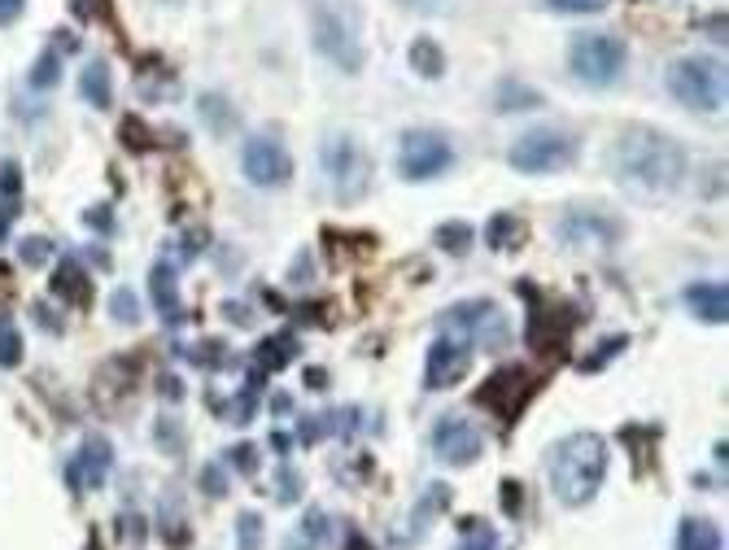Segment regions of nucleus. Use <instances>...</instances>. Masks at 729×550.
Instances as JSON below:
<instances>
[{
  "label": "nucleus",
  "mask_w": 729,
  "mask_h": 550,
  "mask_svg": "<svg viewBox=\"0 0 729 550\" xmlns=\"http://www.w3.org/2000/svg\"><path fill=\"white\" fill-rule=\"evenodd\" d=\"M612 166L638 193H673L690 171V153L681 140L655 127H629L612 149Z\"/></svg>",
  "instance_id": "f257e3e1"
},
{
  "label": "nucleus",
  "mask_w": 729,
  "mask_h": 550,
  "mask_svg": "<svg viewBox=\"0 0 729 550\" xmlns=\"http://www.w3.org/2000/svg\"><path fill=\"white\" fill-rule=\"evenodd\" d=\"M607 441L599 433H568L551 450V489L564 507H585L607 476Z\"/></svg>",
  "instance_id": "f03ea898"
},
{
  "label": "nucleus",
  "mask_w": 729,
  "mask_h": 550,
  "mask_svg": "<svg viewBox=\"0 0 729 550\" xmlns=\"http://www.w3.org/2000/svg\"><path fill=\"white\" fill-rule=\"evenodd\" d=\"M310 5V40H315V53L332 62L345 75H358L363 70V22H358V9L350 0H306Z\"/></svg>",
  "instance_id": "7ed1b4c3"
},
{
  "label": "nucleus",
  "mask_w": 729,
  "mask_h": 550,
  "mask_svg": "<svg viewBox=\"0 0 729 550\" xmlns=\"http://www.w3.org/2000/svg\"><path fill=\"white\" fill-rule=\"evenodd\" d=\"M437 332H446V337L463 341L468 350H503L511 341V324H507V310L498 302H454L446 315L437 319Z\"/></svg>",
  "instance_id": "20e7f679"
},
{
  "label": "nucleus",
  "mask_w": 729,
  "mask_h": 550,
  "mask_svg": "<svg viewBox=\"0 0 729 550\" xmlns=\"http://www.w3.org/2000/svg\"><path fill=\"white\" fill-rule=\"evenodd\" d=\"M625 62H629V44L612 31H581L568 44V70L585 88H612L625 75Z\"/></svg>",
  "instance_id": "39448f33"
},
{
  "label": "nucleus",
  "mask_w": 729,
  "mask_h": 550,
  "mask_svg": "<svg viewBox=\"0 0 729 550\" xmlns=\"http://www.w3.org/2000/svg\"><path fill=\"white\" fill-rule=\"evenodd\" d=\"M668 92H673V101H681L686 110H699V114H712L725 105V66L716 62V57H677L673 66H668Z\"/></svg>",
  "instance_id": "423d86ee"
},
{
  "label": "nucleus",
  "mask_w": 729,
  "mask_h": 550,
  "mask_svg": "<svg viewBox=\"0 0 729 550\" xmlns=\"http://www.w3.org/2000/svg\"><path fill=\"white\" fill-rule=\"evenodd\" d=\"M577 153H581L577 136H568L559 127H533L507 149V162L520 175H551V171H564V166L577 162Z\"/></svg>",
  "instance_id": "0eeeda50"
},
{
  "label": "nucleus",
  "mask_w": 729,
  "mask_h": 550,
  "mask_svg": "<svg viewBox=\"0 0 729 550\" xmlns=\"http://www.w3.org/2000/svg\"><path fill=\"white\" fill-rule=\"evenodd\" d=\"M454 166V145L450 136L441 131H428V127H415L402 136L398 145V175L411 179V184H428V179L446 175Z\"/></svg>",
  "instance_id": "6e6552de"
},
{
  "label": "nucleus",
  "mask_w": 729,
  "mask_h": 550,
  "mask_svg": "<svg viewBox=\"0 0 729 550\" xmlns=\"http://www.w3.org/2000/svg\"><path fill=\"white\" fill-rule=\"evenodd\" d=\"M319 162H324V175L332 179V188H337V197L354 201L367 193V179H372V166H367V153L363 145H358L354 136H345V131H337V136L324 140V149H319Z\"/></svg>",
  "instance_id": "1a4fd4ad"
},
{
  "label": "nucleus",
  "mask_w": 729,
  "mask_h": 550,
  "mask_svg": "<svg viewBox=\"0 0 729 550\" xmlns=\"http://www.w3.org/2000/svg\"><path fill=\"white\" fill-rule=\"evenodd\" d=\"M533 389H537V380L529 376V367L511 363V367H498V372L472 393V402L485 406V411H494L503 424H516L520 411H524V406H529V398H533Z\"/></svg>",
  "instance_id": "9d476101"
},
{
  "label": "nucleus",
  "mask_w": 729,
  "mask_h": 550,
  "mask_svg": "<svg viewBox=\"0 0 729 550\" xmlns=\"http://www.w3.org/2000/svg\"><path fill=\"white\" fill-rule=\"evenodd\" d=\"M620 219H612L607 210H594V206H572L559 214L555 223V236L564 241L568 249H585V254H594V249H612L620 241Z\"/></svg>",
  "instance_id": "9b49d317"
},
{
  "label": "nucleus",
  "mask_w": 729,
  "mask_h": 550,
  "mask_svg": "<svg viewBox=\"0 0 729 550\" xmlns=\"http://www.w3.org/2000/svg\"><path fill=\"white\" fill-rule=\"evenodd\" d=\"M241 171L254 188H280V184H289V175H293V158H289V149L280 145V136H267V131H262V136L245 140Z\"/></svg>",
  "instance_id": "f8f14e48"
},
{
  "label": "nucleus",
  "mask_w": 729,
  "mask_h": 550,
  "mask_svg": "<svg viewBox=\"0 0 729 550\" xmlns=\"http://www.w3.org/2000/svg\"><path fill=\"white\" fill-rule=\"evenodd\" d=\"M433 454L446 468H468L485 454V437L476 433L468 415H441L433 424Z\"/></svg>",
  "instance_id": "ddd939ff"
},
{
  "label": "nucleus",
  "mask_w": 729,
  "mask_h": 550,
  "mask_svg": "<svg viewBox=\"0 0 729 550\" xmlns=\"http://www.w3.org/2000/svg\"><path fill=\"white\" fill-rule=\"evenodd\" d=\"M468 367H472V350L441 332L433 341V350H428V363H424V389H454L463 376H468Z\"/></svg>",
  "instance_id": "4468645a"
},
{
  "label": "nucleus",
  "mask_w": 729,
  "mask_h": 550,
  "mask_svg": "<svg viewBox=\"0 0 729 550\" xmlns=\"http://www.w3.org/2000/svg\"><path fill=\"white\" fill-rule=\"evenodd\" d=\"M681 302H686V310L695 319H703V324H725L729 319V289L725 280H695L681 289Z\"/></svg>",
  "instance_id": "2eb2a0df"
},
{
  "label": "nucleus",
  "mask_w": 729,
  "mask_h": 550,
  "mask_svg": "<svg viewBox=\"0 0 729 550\" xmlns=\"http://www.w3.org/2000/svg\"><path fill=\"white\" fill-rule=\"evenodd\" d=\"M110 463H114V450H110V441L105 437H88L83 441V450H79V459L70 463V485L75 489H97L101 481H105V472H110Z\"/></svg>",
  "instance_id": "dca6fc26"
},
{
  "label": "nucleus",
  "mask_w": 729,
  "mask_h": 550,
  "mask_svg": "<svg viewBox=\"0 0 729 550\" xmlns=\"http://www.w3.org/2000/svg\"><path fill=\"white\" fill-rule=\"evenodd\" d=\"M149 289H153V302H158L166 324H171V328L184 324V302H179V275H175V267L158 262V267H153V275H149Z\"/></svg>",
  "instance_id": "f3484780"
},
{
  "label": "nucleus",
  "mask_w": 729,
  "mask_h": 550,
  "mask_svg": "<svg viewBox=\"0 0 729 550\" xmlns=\"http://www.w3.org/2000/svg\"><path fill=\"white\" fill-rule=\"evenodd\" d=\"M53 293L62 297V302H75V306H88L92 302V275L79 267L75 258H66L62 267L53 271Z\"/></svg>",
  "instance_id": "a211bd4d"
},
{
  "label": "nucleus",
  "mask_w": 729,
  "mask_h": 550,
  "mask_svg": "<svg viewBox=\"0 0 729 550\" xmlns=\"http://www.w3.org/2000/svg\"><path fill=\"white\" fill-rule=\"evenodd\" d=\"M79 92L88 105H97V110H110L114 105V75H110V62H88L79 75Z\"/></svg>",
  "instance_id": "6ab92c4d"
},
{
  "label": "nucleus",
  "mask_w": 729,
  "mask_h": 550,
  "mask_svg": "<svg viewBox=\"0 0 729 550\" xmlns=\"http://www.w3.org/2000/svg\"><path fill=\"white\" fill-rule=\"evenodd\" d=\"M406 66H411L420 79H441L446 75V53H441V44L433 35H415L411 49H406Z\"/></svg>",
  "instance_id": "aec40b11"
},
{
  "label": "nucleus",
  "mask_w": 729,
  "mask_h": 550,
  "mask_svg": "<svg viewBox=\"0 0 729 550\" xmlns=\"http://www.w3.org/2000/svg\"><path fill=\"white\" fill-rule=\"evenodd\" d=\"M546 97L537 88H529L524 79H498L494 88V110L498 114H520V110H537Z\"/></svg>",
  "instance_id": "412c9836"
},
{
  "label": "nucleus",
  "mask_w": 729,
  "mask_h": 550,
  "mask_svg": "<svg viewBox=\"0 0 729 550\" xmlns=\"http://www.w3.org/2000/svg\"><path fill=\"white\" fill-rule=\"evenodd\" d=\"M721 529L708 516H686L677 524V550H721Z\"/></svg>",
  "instance_id": "4be33fe9"
},
{
  "label": "nucleus",
  "mask_w": 729,
  "mask_h": 550,
  "mask_svg": "<svg viewBox=\"0 0 729 550\" xmlns=\"http://www.w3.org/2000/svg\"><path fill=\"white\" fill-rule=\"evenodd\" d=\"M197 114L206 118V127L214 131V136H227L236 123H241V114H236V105L223 97V92H201L197 97Z\"/></svg>",
  "instance_id": "5701e85b"
},
{
  "label": "nucleus",
  "mask_w": 729,
  "mask_h": 550,
  "mask_svg": "<svg viewBox=\"0 0 729 550\" xmlns=\"http://www.w3.org/2000/svg\"><path fill=\"white\" fill-rule=\"evenodd\" d=\"M297 358V337L293 332H280V337H267L258 345V367H267V372H280V367H289Z\"/></svg>",
  "instance_id": "b1692460"
},
{
  "label": "nucleus",
  "mask_w": 729,
  "mask_h": 550,
  "mask_svg": "<svg viewBox=\"0 0 729 550\" xmlns=\"http://www.w3.org/2000/svg\"><path fill=\"white\" fill-rule=\"evenodd\" d=\"M520 236H524V223L516 219V214H494V219L485 223V245L489 249H511V245H520Z\"/></svg>",
  "instance_id": "393cba45"
},
{
  "label": "nucleus",
  "mask_w": 729,
  "mask_h": 550,
  "mask_svg": "<svg viewBox=\"0 0 729 550\" xmlns=\"http://www.w3.org/2000/svg\"><path fill=\"white\" fill-rule=\"evenodd\" d=\"M27 83H31L35 92L57 88V83H62V53H57V49H44L40 57H35V66L27 70Z\"/></svg>",
  "instance_id": "a878e982"
},
{
  "label": "nucleus",
  "mask_w": 729,
  "mask_h": 550,
  "mask_svg": "<svg viewBox=\"0 0 729 550\" xmlns=\"http://www.w3.org/2000/svg\"><path fill=\"white\" fill-rule=\"evenodd\" d=\"M472 241H476V232H472V223H441L437 227V245L446 249V254H468L472 249Z\"/></svg>",
  "instance_id": "bb28decb"
},
{
  "label": "nucleus",
  "mask_w": 729,
  "mask_h": 550,
  "mask_svg": "<svg viewBox=\"0 0 729 550\" xmlns=\"http://www.w3.org/2000/svg\"><path fill=\"white\" fill-rule=\"evenodd\" d=\"M110 315H114V324H140L136 293H131V289H114L110 293Z\"/></svg>",
  "instance_id": "cd10ccee"
},
{
  "label": "nucleus",
  "mask_w": 729,
  "mask_h": 550,
  "mask_svg": "<svg viewBox=\"0 0 729 550\" xmlns=\"http://www.w3.org/2000/svg\"><path fill=\"white\" fill-rule=\"evenodd\" d=\"M18 363H22V337L9 319H0V367H18Z\"/></svg>",
  "instance_id": "c85d7f7f"
},
{
  "label": "nucleus",
  "mask_w": 729,
  "mask_h": 550,
  "mask_svg": "<svg viewBox=\"0 0 729 550\" xmlns=\"http://www.w3.org/2000/svg\"><path fill=\"white\" fill-rule=\"evenodd\" d=\"M459 550H498V533H494V524H468V529H463Z\"/></svg>",
  "instance_id": "c756f323"
},
{
  "label": "nucleus",
  "mask_w": 729,
  "mask_h": 550,
  "mask_svg": "<svg viewBox=\"0 0 729 550\" xmlns=\"http://www.w3.org/2000/svg\"><path fill=\"white\" fill-rule=\"evenodd\" d=\"M262 546V520L254 511H245L241 520H236V550H258Z\"/></svg>",
  "instance_id": "7c9ffc66"
},
{
  "label": "nucleus",
  "mask_w": 729,
  "mask_h": 550,
  "mask_svg": "<svg viewBox=\"0 0 729 550\" xmlns=\"http://www.w3.org/2000/svg\"><path fill=\"white\" fill-rule=\"evenodd\" d=\"M53 245L44 241V236H27V241H18V258L27 262V267H40V262H49Z\"/></svg>",
  "instance_id": "2f4dec72"
},
{
  "label": "nucleus",
  "mask_w": 729,
  "mask_h": 550,
  "mask_svg": "<svg viewBox=\"0 0 729 550\" xmlns=\"http://www.w3.org/2000/svg\"><path fill=\"white\" fill-rule=\"evenodd\" d=\"M123 145H131L136 153H149L153 140H149V127L140 118H123Z\"/></svg>",
  "instance_id": "473e14b6"
},
{
  "label": "nucleus",
  "mask_w": 729,
  "mask_h": 550,
  "mask_svg": "<svg viewBox=\"0 0 729 550\" xmlns=\"http://www.w3.org/2000/svg\"><path fill=\"white\" fill-rule=\"evenodd\" d=\"M599 345H603V350H599V354L581 358V372H599V367L607 363V358H612V354H620V350H625V345H629V337H607V341H599Z\"/></svg>",
  "instance_id": "72a5a7b5"
},
{
  "label": "nucleus",
  "mask_w": 729,
  "mask_h": 550,
  "mask_svg": "<svg viewBox=\"0 0 729 550\" xmlns=\"http://www.w3.org/2000/svg\"><path fill=\"white\" fill-rule=\"evenodd\" d=\"M551 9H559V14H599V9H607V0H546Z\"/></svg>",
  "instance_id": "f704fd0d"
},
{
  "label": "nucleus",
  "mask_w": 729,
  "mask_h": 550,
  "mask_svg": "<svg viewBox=\"0 0 729 550\" xmlns=\"http://www.w3.org/2000/svg\"><path fill=\"white\" fill-rule=\"evenodd\" d=\"M232 468H241V472H254V468H258V450L249 446V441L232 446Z\"/></svg>",
  "instance_id": "c9c22d12"
},
{
  "label": "nucleus",
  "mask_w": 729,
  "mask_h": 550,
  "mask_svg": "<svg viewBox=\"0 0 729 550\" xmlns=\"http://www.w3.org/2000/svg\"><path fill=\"white\" fill-rule=\"evenodd\" d=\"M201 489H206L210 498H219L223 489H227L223 485V468H201Z\"/></svg>",
  "instance_id": "e433bc0d"
},
{
  "label": "nucleus",
  "mask_w": 729,
  "mask_h": 550,
  "mask_svg": "<svg viewBox=\"0 0 729 550\" xmlns=\"http://www.w3.org/2000/svg\"><path fill=\"white\" fill-rule=\"evenodd\" d=\"M193 363H206V367L223 363V350H219V341H201V350H193Z\"/></svg>",
  "instance_id": "4c0bfd02"
},
{
  "label": "nucleus",
  "mask_w": 729,
  "mask_h": 550,
  "mask_svg": "<svg viewBox=\"0 0 729 550\" xmlns=\"http://www.w3.org/2000/svg\"><path fill=\"white\" fill-rule=\"evenodd\" d=\"M520 502H524L520 481H503V507H507V511H520Z\"/></svg>",
  "instance_id": "58836bf2"
},
{
  "label": "nucleus",
  "mask_w": 729,
  "mask_h": 550,
  "mask_svg": "<svg viewBox=\"0 0 729 550\" xmlns=\"http://www.w3.org/2000/svg\"><path fill=\"white\" fill-rule=\"evenodd\" d=\"M158 441H166V446H171V454H179V446H184V441H179V428L171 420L158 424Z\"/></svg>",
  "instance_id": "ea45409f"
},
{
  "label": "nucleus",
  "mask_w": 729,
  "mask_h": 550,
  "mask_svg": "<svg viewBox=\"0 0 729 550\" xmlns=\"http://www.w3.org/2000/svg\"><path fill=\"white\" fill-rule=\"evenodd\" d=\"M223 310H227V319H236L241 328H254V315H249V306H241V302H227Z\"/></svg>",
  "instance_id": "a19ab883"
},
{
  "label": "nucleus",
  "mask_w": 729,
  "mask_h": 550,
  "mask_svg": "<svg viewBox=\"0 0 729 550\" xmlns=\"http://www.w3.org/2000/svg\"><path fill=\"white\" fill-rule=\"evenodd\" d=\"M293 485H297V476H293L289 468H284V472H280V489H276V498H280V502H293V498H297V489H293Z\"/></svg>",
  "instance_id": "79ce46f5"
},
{
  "label": "nucleus",
  "mask_w": 729,
  "mask_h": 550,
  "mask_svg": "<svg viewBox=\"0 0 729 550\" xmlns=\"http://www.w3.org/2000/svg\"><path fill=\"white\" fill-rule=\"evenodd\" d=\"M22 9H27V0H0V27H5V22H14Z\"/></svg>",
  "instance_id": "37998d69"
},
{
  "label": "nucleus",
  "mask_w": 729,
  "mask_h": 550,
  "mask_svg": "<svg viewBox=\"0 0 729 550\" xmlns=\"http://www.w3.org/2000/svg\"><path fill=\"white\" fill-rule=\"evenodd\" d=\"M0 188H5V197H18V188H22L18 166H5V175H0Z\"/></svg>",
  "instance_id": "c03bdc74"
},
{
  "label": "nucleus",
  "mask_w": 729,
  "mask_h": 550,
  "mask_svg": "<svg viewBox=\"0 0 729 550\" xmlns=\"http://www.w3.org/2000/svg\"><path fill=\"white\" fill-rule=\"evenodd\" d=\"M14 214H18V201L9 197L5 206H0V241H5V232H9V223H14Z\"/></svg>",
  "instance_id": "a18cd8bd"
},
{
  "label": "nucleus",
  "mask_w": 729,
  "mask_h": 550,
  "mask_svg": "<svg viewBox=\"0 0 729 550\" xmlns=\"http://www.w3.org/2000/svg\"><path fill=\"white\" fill-rule=\"evenodd\" d=\"M88 9H92V18L114 22V5H110V0H88Z\"/></svg>",
  "instance_id": "49530a36"
},
{
  "label": "nucleus",
  "mask_w": 729,
  "mask_h": 550,
  "mask_svg": "<svg viewBox=\"0 0 729 550\" xmlns=\"http://www.w3.org/2000/svg\"><path fill=\"white\" fill-rule=\"evenodd\" d=\"M703 27H708L712 40H721V44H725V14H712L708 22H703Z\"/></svg>",
  "instance_id": "de8ad7c7"
},
{
  "label": "nucleus",
  "mask_w": 729,
  "mask_h": 550,
  "mask_svg": "<svg viewBox=\"0 0 729 550\" xmlns=\"http://www.w3.org/2000/svg\"><path fill=\"white\" fill-rule=\"evenodd\" d=\"M306 385H310V389H328V372H324V367H310V372H306Z\"/></svg>",
  "instance_id": "09e8293b"
},
{
  "label": "nucleus",
  "mask_w": 729,
  "mask_h": 550,
  "mask_svg": "<svg viewBox=\"0 0 729 550\" xmlns=\"http://www.w3.org/2000/svg\"><path fill=\"white\" fill-rule=\"evenodd\" d=\"M158 393H166V398L175 402V398H179V393H184V389H179V380H175V376H162V380H158Z\"/></svg>",
  "instance_id": "8fccbe9b"
},
{
  "label": "nucleus",
  "mask_w": 729,
  "mask_h": 550,
  "mask_svg": "<svg viewBox=\"0 0 729 550\" xmlns=\"http://www.w3.org/2000/svg\"><path fill=\"white\" fill-rule=\"evenodd\" d=\"M271 446H276V454H293V450H289V446H293V441H289V437H284V433H276V437H271Z\"/></svg>",
  "instance_id": "3c124183"
},
{
  "label": "nucleus",
  "mask_w": 729,
  "mask_h": 550,
  "mask_svg": "<svg viewBox=\"0 0 729 550\" xmlns=\"http://www.w3.org/2000/svg\"><path fill=\"white\" fill-rule=\"evenodd\" d=\"M271 406H276V411H289L293 398H289V393H276V398H271Z\"/></svg>",
  "instance_id": "603ef678"
},
{
  "label": "nucleus",
  "mask_w": 729,
  "mask_h": 550,
  "mask_svg": "<svg viewBox=\"0 0 729 550\" xmlns=\"http://www.w3.org/2000/svg\"><path fill=\"white\" fill-rule=\"evenodd\" d=\"M406 5H415V9H437V5H446V0H406Z\"/></svg>",
  "instance_id": "864d4df0"
}]
</instances>
